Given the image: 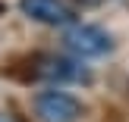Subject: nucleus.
<instances>
[{
    "label": "nucleus",
    "instance_id": "f03ea898",
    "mask_svg": "<svg viewBox=\"0 0 129 122\" xmlns=\"http://www.w3.org/2000/svg\"><path fill=\"white\" fill-rule=\"evenodd\" d=\"M63 41H66V47L73 50L79 60L104 56V53H110V47H113V38L107 35L104 28H98V25H79V22L69 25V31H66Z\"/></svg>",
    "mask_w": 129,
    "mask_h": 122
},
{
    "label": "nucleus",
    "instance_id": "7ed1b4c3",
    "mask_svg": "<svg viewBox=\"0 0 129 122\" xmlns=\"http://www.w3.org/2000/svg\"><path fill=\"white\" fill-rule=\"evenodd\" d=\"M19 10L31 22L50 25V28H69L76 22V10L66 0H19Z\"/></svg>",
    "mask_w": 129,
    "mask_h": 122
},
{
    "label": "nucleus",
    "instance_id": "f257e3e1",
    "mask_svg": "<svg viewBox=\"0 0 129 122\" xmlns=\"http://www.w3.org/2000/svg\"><path fill=\"white\" fill-rule=\"evenodd\" d=\"M35 116L41 122H79L85 106L76 94L69 91H57V88H47V91L35 94Z\"/></svg>",
    "mask_w": 129,
    "mask_h": 122
},
{
    "label": "nucleus",
    "instance_id": "423d86ee",
    "mask_svg": "<svg viewBox=\"0 0 129 122\" xmlns=\"http://www.w3.org/2000/svg\"><path fill=\"white\" fill-rule=\"evenodd\" d=\"M0 122H16V119H13L10 113H0Z\"/></svg>",
    "mask_w": 129,
    "mask_h": 122
},
{
    "label": "nucleus",
    "instance_id": "39448f33",
    "mask_svg": "<svg viewBox=\"0 0 129 122\" xmlns=\"http://www.w3.org/2000/svg\"><path fill=\"white\" fill-rule=\"evenodd\" d=\"M76 6H88V10H91V6H101V3H107V0H73Z\"/></svg>",
    "mask_w": 129,
    "mask_h": 122
},
{
    "label": "nucleus",
    "instance_id": "20e7f679",
    "mask_svg": "<svg viewBox=\"0 0 129 122\" xmlns=\"http://www.w3.org/2000/svg\"><path fill=\"white\" fill-rule=\"evenodd\" d=\"M35 75L47 81H88V72L76 60H66V56H41Z\"/></svg>",
    "mask_w": 129,
    "mask_h": 122
}]
</instances>
